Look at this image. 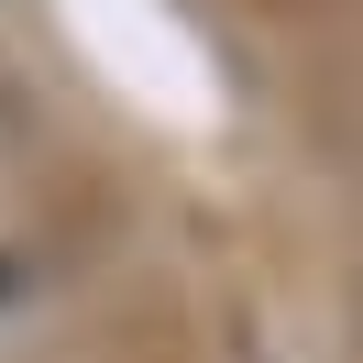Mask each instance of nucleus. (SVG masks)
<instances>
[{"label": "nucleus", "instance_id": "nucleus-1", "mask_svg": "<svg viewBox=\"0 0 363 363\" xmlns=\"http://www.w3.org/2000/svg\"><path fill=\"white\" fill-rule=\"evenodd\" d=\"M33 286H45V264H33V253H0V319L23 308V297H33Z\"/></svg>", "mask_w": 363, "mask_h": 363}]
</instances>
